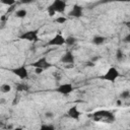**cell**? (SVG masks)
I'll use <instances>...</instances> for the list:
<instances>
[{"instance_id": "23", "label": "cell", "mask_w": 130, "mask_h": 130, "mask_svg": "<svg viewBox=\"0 0 130 130\" xmlns=\"http://www.w3.org/2000/svg\"><path fill=\"white\" fill-rule=\"evenodd\" d=\"M43 71H44V69L43 68H40V67H36V69H35V72L37 74H41Z\"/></svg>"}, {"instance_id": "1", "label": "cell", "mask_w": 130, "mask_h": 130, "mask_svg": "<svg viewBox=\"0 0 130 130\" xmlns=\"http://www.w3.org/2000/svg\"><path fill=\"white\" fill-rule=\"evenodd\" d=\"M93 119H94V121H100L102 119H106L107 121L112 122V121L115 120V117L111 112L101 110V111H96V112L93 113Z\"/></svg>"}, {"instance_id": "21", "label": "cell", "mask_w": 130, "mask_h": 130, "mask_svg": "<svg viewBox=\"0 0 130 130\" xmlns=\"http://www.w3.org/2000/svg\"><path fill=\"white\" fill-rule=\"evenodd\" d=\"M129 95H130L129 90H124V91H122V93H121V98H122V99H128Z\"/></svg>"}, {"instance_id": "8", "label": "cell", "mask_w": 130, "mask_h": 130, "mask_svg": "<svg viewBox=\"0 0 130 130\" xmlns=\"http://www.w3.org/2000/svg\"><path fill=\"white\" fill-rule=\"evenodd\" d=\"M72 90H73V86L71 83H63V84L59 85L57 88V91L62 93V94H68Z\"/></svg>"}, {"instance_id": "14", "label": "cell", "mask_w": 130, "mask_h": 130, "mask_svg": "<svg viewBox=\"0 0 130 130\" xmlns=\"http://www.w3.org/2000/svg\"><path fill=\"white\" fill-rule=\"evenodd\" d=\"M75 42H76V39H75L74 37H72V36L67 37V38L65 39V44L68 45V46H72V45H74Z\"/></svg>"}, {"instance_id": "15", "label": "cell", "mask_w": 130, "mask_h": 130, "mask_svg": "<svg viewBox=\"0 0 130 130\" xmlns=\"http://www.w3.org/2000/svg\"><path fill=\"white\" fill-rule=\"evenodd\" d=\"M16 90L17 91H25V90H28V86L24 83H18L16 85Z\"/></svg>"}, {"instance_id": "26", "label": "cell", "mask_w": 130, "mask_h": 130, "mask_svg": "<svg viewBox=\"0 0 130 130\" xmlns=\"http://www.w3.org/2000/svg\"><path fill=\"white\" fill-rule=\"evenodd\" d=\"M34 1H36V0H20V2L23 4H28V3H31Z\"/></svg>"}, {"instance_id": "12", "label": "cell", "mask_w": 130, "mask_h": 130, "mask_svg": "<svg viewBox=\"0 0 130 130\" xmlns=\"http://www.w3.org/2000/svg\"><path fill=\"white\" fill-rule=\"evenodd\" d=\"M105 41H106V38H105V37H102V36H96V37H94V38H93L92 43H93L94 45H102V44H103Z\"/></svg>"}, {"instance_id": "22", "label": "cell", "mask_w": 130, "mask_h": 130, "mask_svg": "<svg viewBox=\"0 0 130 130\" xmlns=\"http://www.w3.org/2000/svg\"><path fill=\"white\" fill-rule=\"evenodd\" d=\"M41 129H43V130H45V129H47V130H53L54 129V126H52V125H42L41 126Z\"/></svg>"}, {"instance_id": "24", "label": "cell", "mask_w": 130, "mask_h": 130, "mask_svg": "<svg viewBox=\"0 0 130 130\" xmlns=\"http://www.w3.org/2000/svg\"><path fill=\"white\" fill-rule=\"evenodd\" d=\"M45 116H46V118L51 119V118H53V117H54V114H53L52 112H47V113L45 114Z\"/></svg>"}, {"instance_id": "9", "label": "cell", "mask_w": 130, "mask_h": 130, "mask_svg": "<svg viewBox=\"0 0 130 130\" xmlns=\"http://www.w3.org/2000/svg\"><path fill=\"white\" fill-rule=\"evenodd\" d=\"M69 15L70 16H74V17H80V16H82V7L79 6V5H77V4H75L72 7L71 11L69 12Z\"/></svg>"}, {"instance_id": "27", "label": "cell", "mask_w": 130, "mask_h": 130, "mask_svg": "<svg viewBox=\"0 0 130 130\" xmlns=\"http://www.w3.org/2000/svg\"><path fill=\"white\" fill-rule=\"evenodd\" d=\"M129 40H130V35H127V37L124 39V42H126V43H128L129 42Z\"/></svg>"}, {"instance_id": "28", "label": "cell", "mask_w": 130, "mask_h": 130, "mask_svg": "<svg viewBox=\"0 0 130 130\" xmlns=\"http://www.w3.org/2000/svg\"><path fill=\"white\" fill-rule=\"evenodd\" d=\"M1 20H2V21H5V20H6V15H2Z\"/></svg>"}, {"instance_id": "6", "label": "cell", "mask_w": 130, "mask_h": 130, "mask_svg": "<svg viewBox=\"0 0 130 130\" xmlns=\"http://www.w3.org/2000/svg\"><path fill=\"white\" fill-rule=\"evenodd\" d=\"M56 12L62 13L66 8V2L63 0H54V2L51 4Z\"/></svg>"}, {"instance_id": "2", "label": "cell", "mask_w": 130, "mask_h": 130, "mask_svg": "<svg viewBox=\"0 0 130 130\" xmlns=\"http://www.w3.org/2000/svg\"><path fill=\"white\" fill-rule=\"evenodd\" d=\"M118 77H119V71L117 70V68H115V67H111V68H109L108 71L103 75L102 78L105 79V80L114 82Z\"/></svg>"}, {"instance_id": "7", "label": "cell", "mask_w": 130, "mask_h": 130, "mask_svg": "<svg viewBox=\"0 0 130 130\" xmlns=\"http://www.w3.org/2000/svg\"><path fill=\"white\" fill-rule=\"evenodd\" d=\"M32 67H40V68H43V69H45V68H48V67H50L51 66V63H49L48 61H47V58L46 57H42L41 59H39V60H37L36 62H34V63H31L30 64Z\"/></svg>"}, {"instance_id": "5", "label": "cell", "mask_w": 130, "mask_h": 130, "mask_svg": "<svg viewBox=\"0 0 130 130\" xmlns=\"http://www.w3.org/2000/svg\"><path fill=\"white\" fill-rule=\"evenodd\" d=\"M65 44V39L62 35H56L54 38H52L48 42V46H62Z\"/></svg>"}, {"instance_id": "13", "label": "cell", "mask_w": 130, "mask_h": 130, "mask_svg": "<svg viewBox=\"0 0 130 130\" xmlns=\"http://www.w3.org/2000/svg\"><path fill=\"white\" fill-rule=\"evenodd\" d=\"M26 14H27V12H26L25 9H18V10L15 12L16 17H18V18H24V17L26 16Z\"/></svg>"}, {"instance_id": "29", "label": "cell", "mask_w": 130, "mask_h": 130, "mask_svg": "<svg viewBox=\"0 0 130 130\" xmlns=\"http://www.w3.org/2000/svg\"><path fill=\"white\" fill-rule=\"evenodd\" d=\"M87 65H88V66H91V67H92V66H94V64H93L92 62H88V63H87Z\"/></svg>"}, {"instance_id": "30", "label": "cell", "mask_w": 130, "mask_h": 130, "mask_svg": "<svg viewBox=\"0 0 130 130\" xmlns=\"http://www.w3.org/2000/svg\"><path fill=\"white\" fill-rule=\"evenodd\" d=\"M0 103H1V104H4V103H5V100H3V99L0 100Z\"/></svg>"}, {"instance_id": "20", "label": "cell", "mask_w": 130, "mask_h": 130, "mask_svg": "<svg viewBox=\"0 0 130 130\" xmlns=\"http://www.w3.org/2000/svg\"><path fill=\"white\" fill-rule=\"evenodd\" d=\"M56 21H57L58 23H61V24H62V23H65V22L67 21V18H66L65 16H59V17L56 19Z\"/></svg>"}, {"instance_id": "25", "label": "cell", "mask_w": 130, "mask_h": 130, "mask_svg": "<svg viewBox=\"0 0 130 130\" xmlns=\"http://www.w3.org/2000/svg\"><path fill=\"white\" fill-rule=\"evenodd\" d=\"M18 102H19V96H15V98H14V100H13V102H12V105H13V106H15Z\"/></svg>"}, {"instance_id": "18", "label": "cell", "mask_w": 130, "mask_h": 130, "mask_svg": "<svg viewBox=\"0 0 130 130\" xmlns=\"http://www.w3.org/2000/svg\"><path fill=\"white\" fill-rule=\"evenodd\" d=\"M2 4H5V5H8V6H11L15 3V0H0Z\"/></svg>"}, {"instance_id": "4", "label": "cell", "mask_w": 130, "mask_h": 130, "mask_svg": "<svg viewBox=\"0 0 130 130\" xmlns=\"http://www.w3.org/2000/svg\"><path fill=\"white\" fill-rule=\"evenodd\" d=\"M16 76H18L20 79H26L28 77V72H27V69L24 67V66H19L17 68H14L11 70Z\"/></svg>"}, {"instance_id": "32", "label": "cell", "mask_w": 130, "mask_h": 130, "mask_svg": "<svg viewBox=\"0 0 130 130\" xmlns=\"http://www.w3.org/2000/svg\"><path fill=\"white\" fill-rule=\"evenodd\" d=\"M123 1H128V0H123Z\"/></svg>"}, {"instance_id": "19", "label": "cell", "mask_w": 130, "mask_h": 130, "mask_svg": "<svg viewBox=\"0 0 130 130\" xmlns=\"http://www.w3.org/2000/svg\"><path fill=\"white\" fill-rule=\"evenodd\" d=\"M47 11H48V13H49V16H54V15H55V13H56V11L54 10V8H53V6H52V5H50V6L48 7Z\"/></svg>"}, {"instance_id": "17", "label": "cell", "mask_w": 130, "mask_h": 130, "mask_svg": "<svg viewBox=\"0 0 130 130\" xmlns=\"http://www.w3.org/2000/svg\"><path fill=\"white\" fill-rule=\"evenodd\" d=\"M116 57H117V59H118L119 61H121V60L123 59V57H124V54H123V52H122V50H121V49H118V50H117V53H116Z\"/></svg>"}, {"instance_id": "3", "label": "cell", "mask_w": 130, "mask_h": 130, "mask_svg": "<svg viewBox=\"0 0 130 130\" xmlns=\"http://www.w3.org/2000/svg\"><path fill=\"white\" fill-rule=\"evenodd\" d=\"M19 39L21 40H26L29 42H37L38 41V30H28L19 36Z\"/></svg>"}, {"instance_id": "11", "label": "cell", "mask_w": 130, "mask_h": 130, "mask_svg": "<svg viewBox=\"0 0 130 130\" xmlns=\"http://www.w3.org/2000/svg\"><path fill=\"white\" fill-rule=\"evenodd\" d=\"M68 116L74 120H78L79 117H80V112L78 111L77 107L76 106H73L71 107L69 110H68Z\"/></svg>"}, {"instance_id": "16", "label": "cell", "mask_w": 130, "mask_h": 130, "mask_svg": "<svg viewBox=\"0 0 130 130\" xmlns=\"http://www.w3.org/2000/svg\"><path fill=\"white\" fill-rule=\"evenodd\" d=\"M0 90H1L3 93H7V92H9V91L11 90V86H10L9 84H7V83L2 84V85L0 86Z\"/></svg>"}, {"instance_id": "31", "label": "cell", "mask_w": 130, "mask_h": 130, "mask_svg": "<svg viewBox=\"0 0 130 130\" xmlns=\"http://www.w3.org/2000/svg\"><path fill=\"white\" fill-rule=\"evenodd\" d=\"M117 105L120 106V105H121V101H118V102H117Z\"/></svg>"}, {"instance_id": "10", "label": "cell", "mask_w": 130, "mask_h": 130, "mask_svg": "<svg viewBox=\"0 0 130 130\" xmlns=\"http://www.w3.org/2000/svg\"><path fill=\"white\" fill-rule=\"evenodd\" d=\"M61 62L63 63H67V64H72L74 63V56L71 52H66L65 54H63V56L61 57Z\"/></svg>"}]
</instances>
